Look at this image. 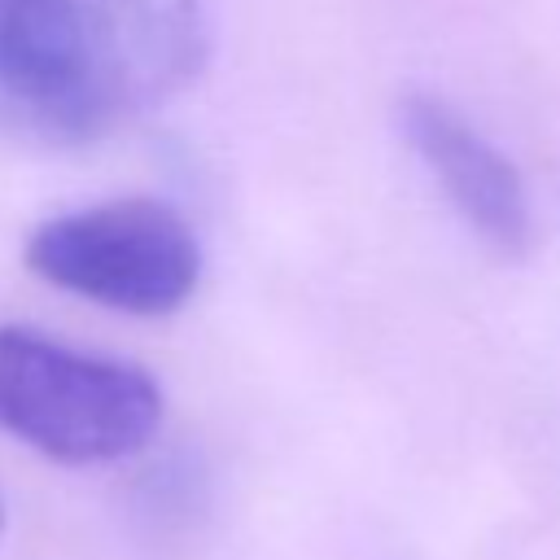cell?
I'll list each match as a JSON object with an SVG mask.
<instances>
[{
    "mask_svg": "<svg viewBox=\"0 0 560 560\" xmlns=\"http://www.w3.org/2000/svg\"><path fill=\"white\" fill-rule=\"evenodd\" d=\"M0 534H4V499H0Z\"/></svg>",
    "mask_w": 560,
    "mask_h": 560,
    "instance_id": "5",
    "label": "cell"
},
{
    "mask_svg": "<svg viewBox=\"0 0 560 560\" xmlns=\"http://www.w3.org/2000/svg\"><path fill=\"white\" fill-rule=\"evenodd\" d=\"M22 262L57 293L162 319L197 293L206 249L179 206L162 197H105L39 219L22 241Z\"/></svg>",
    "mask_w": 560,
    "mask_h": 560,
    "instance_id": "3",
    "label": "cell"
},
{
    "mask_svg": "<svg viewBox=\"0 0 560 560\" xmlns=\"http://www.w3.org/2000/svg\"><path fill=\"white\" fill-rule=\"evenodd\" d=\"M166 416L162 381L26 324H0V433L70 468L140 455Z\"/></svg>",
    "mask_w": 560,
    "mask_h": 560,
    "instance_id": "2",
    "label": "cell"
},
{
    "mask_svg": "<svg viewBox=\"0 0 560 560\" xmlns=\"http://www.w3.org/2000/svg\"><path fill=\"white\" fill-rule=\"evenodd\" d=\"M394 127L420 171L442 188L459 223L499 258H521L534 241V197L521 166L433 88H407L394 101Z\"/></svg>",
    "mask_w": 560,
    "mask_h": 560,
    "instance_id": "4",
    "label": "cell"
},
{
    "mask_svg": "<svg viewBox=\"0 0 560 560\" xmlns=\"http://www.w3.org/2000/svg\"><path fill=\"white\" fill-rule=\"evenodd\" d=\"M206 57V0H0V131L96 144L175 101Z\"/></svg>",
    "mask_w": 560,
    "mask_h": 560,
    "instance_id": "1",
    "label": "cell"
}]
</instances>
